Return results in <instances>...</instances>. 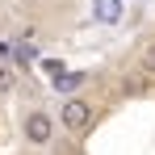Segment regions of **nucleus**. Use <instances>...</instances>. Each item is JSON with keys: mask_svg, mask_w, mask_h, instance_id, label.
Wrapping results in <instances>:
<instances>
[{"mask_svg": "<svg viewBox=\"0 0 155 155\" xmlns=\"http://www.w3.org/2000/svg\"><path fill=\"white\" fill-rule=\"evenodd\" d=\"M59 117H63V126H67V130H84L88 122H92V105L80 101V97H71V101H63Z\"/></svg>", "mask_w": 155, "mask_h": 155, "instance_id": "obj_1", "label": "nucleus"}, {"mask_svg": "<svg viewBox=\"0 0 155 155\" xmlns=\"http://www.w3.org/2000/svg\"><path fill=\"white\" fill-rule=\"evenodd\" d=\"M51 134H54V122L42 113V109H34L25 117V138L34 143V147H42V143H51Z\"/></svg>", "mask_w": 155, "mask_h": 155, "instance_id": "obj_2", "label": "nucleus"}, {"mask_svg": "<svg viewBox=\"0 0 155 155\" xmlns=\"http://www.w3.org/2000/svg\"><path fill=\"white\" fill-rule=\"evenodd\" d=\"M92 17L101 25H117L122 21V0H92Z\"/></svg>", "mask_w": 155, "mask_h": 155, "instance_id": "obj_3", "label": "nucleus"}, {"mask_svg": "<svg viewBox=\"0 0 155 155\" xmlns=\"http://www.w3.org/2000/svg\"><path fill=\"white\" fill-rule=\"evenodd\" d=\"M84 80H88L84 71H63V76H51V88H54V92H76Z\"/></svg>", "mask_w": 155, "mask_h": 155, "instance_id": "obj_4", "label": "nucleus"}, {"mask_svg": "<svg viewBox=\"0 0 155 155\" xmlns=\"http://www.w3.org/2000/svg\"><path fill=\"white\" fill-rule=\"evenodd\" d=\"M17 59H21V63H29V59H38V51L29 46L25 38H17Z\"/></svg>", "mask_w": 155, "mask_h": 155, "instance_id": "obj_5", "label": "nucleus"}, {"mask_svg": "<svg viewBox=\"0 0 155 155\" xmlns=\"http://www.w3.org/2000/svg\"><path fill=\"white\" fill-rule=\"evenodd\" d=\"M42 67H46V76H63V71H67V67H63V63H59V59H46V63H42Z\"/></svg>", "mask_w": 155, "mask_h": 155, "instance_id": "obj_6", "label": "nucleus"}, {"mask_svg": "<svg viewBox=\"0 0 155 155\" xmlns=\"http://www.w3.org/2000/svg\"><path fill=\"white\" fill-rule=\"evenodd\" d=\"M143 63H147V71H155V42L147 46V54H143Z\"/></svg>", "mask_w": 155, "mask_h": 155, "instance_id": "obj_7", "label": "nucleus"}, {"mask_svg": "<svg viewBox=\"0 0 155 155\" xmlns=\"http://www.w3.org/2000/svg\"><path fill=\"white\" fill-rule=\"evenodd\" d=\"M8 88H13V76H8V71L0 67V92H8Z\"/></svg>", "mask_w": 155, "mask_h": 155, "instance_id": "obj_8", "label": "nucleus"}]
</instances>
